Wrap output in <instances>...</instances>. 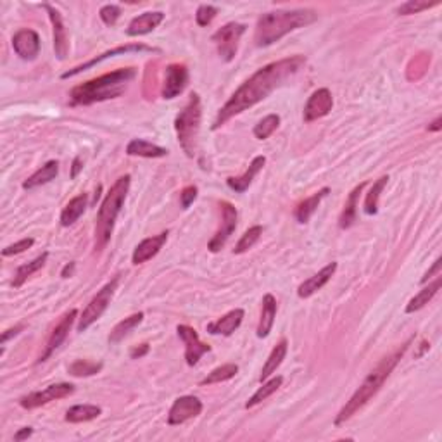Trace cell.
Returning a JSON list of instances; mask_svg holds the SVG:
<instances>
[{"label": "cell", "mask_w": 442, "mask_h": 442, "mask_svg": "<svg viewBox=\"0 0 442 442\" xmlns=\"http://www.w3.org/2000/svg\"><path fill=\"white\" fill-rule=\"evenodd\" d=\"M306 64V57L304 56H292L285 57V59L275 61V63L266 64L261 70L256 71L249 79H245L241 86L234 92V96L227 100L223 107L216 114L215 123H213V130H218L231 118L238 116L241 112L251 109L252 106L259 104L266 97H270L271 92L278 89V86L285 85L291 78L303 70Z\"/></svg>", "instance_id": "cell-1"}, {"label": "cell", "mask_w": 442, "mask_h": 442, "mask_svg": "<svg viewBox=\"0 0 442 442\" xmlns=\"http://www.w3.org/2000/svg\"><path fill=\"white\" fill-rule=\"evenodd\" d=\"M413 340H415V337H409V339L406 340L403 346L397 347V349L394 351L393 354H389V356L382 358V360H380V363L368 373V376L363 380V383L358 387L356 393L351 396V399L342 406V409L339 411V415L335 416V422L333 423H335L337 427L344 425L347 420L353 418V416L356 415V413L360 411V409L363 408V406L367 404L368 401L372 399V397L375 396V394L379 393L380 389H382V386L386 383V380L389 379L390 373L394 372V368L397 367V363L403 360V356L406 354V351H408V347L411 346Z\"/></svg>", "instance_id": "cell-2"}, {"label": "cell", "mask_w": 442, "mask_h": 442, "mask_svg": "<svg viewBox=\"0 0 442 442\" xmlns=\"http://www.w3.org/2000/svg\"><path fill=\"white\" fill-rule=\"evenodd\" d=\"M135 76V68H121L99 78L89 79L82 85H76L70 92L71 106H92L104 100L118 99L126 92L128 83L133 82Z\"/></svg>", "instance_id": "cell-3"}, {"label": "cell", "mask_w": 442, "mask_h": 442, "mask_svg": "<svg viewBox=\"0 0 442 442\" xmlns=\"http://www.w3.org/2000/svg\"><path fill=\"white\" fill-rule=\"evenodd\" d=\"M318 20V13L313 9L273 10L261 14L254 31V42L258 47H268L278 42L291 31L310 26Z\"/></svg>", "instance_id": "cell-4"}, {"label": "cell", "mask_w": 442, "mask_h": 442, "mask_svg": "<svg viewBox=\"0 0 442 442\" xmlns=\"http://www.w3.org/2000/svg\"><path fill=\"white\" fill-rule=\"evenodd\" d=\"M130 183H132V176H119L106 194L102 204H100L96 221V242H93L96 252H102L106 245L109 244L116 220H118V215L121 213L126 195H128Z\"/></svg>", "instance_id": "cell-5"}, {"label": "cell", "mask_w": 442, "mask_h": 442, "mask_svg": "<svg viewBox=\"0 0 442 442\" xmlns=\"http://www.w3.org/2000/svg\"><path fill=\"white\" fill-rule=\"evenodd\" d=\"M202 121V106L199 93H190L187 106L178 112L175 118V130L178 137L180 147L183 148L188 158H195L197 154V140L201 132Z\"/></svg>", "instance_id": "cell-6"}, {"label": "cell", "mask_w": 442, "mask_h": 442, "mask_svg": "<svg viewBox=\"0 0 442 442\" xmlns=\"http://www.w3.org/2000/svg\"><path fill=\"white\" fill-rule=\"evenodd\" d=\"M118 284H119V275H116V277L112 278L111 282H107V284L104 285V287L92 297V300L86 304V307L83 310V313L79 314L78 327H76V330L85 332L86 328L92 327V325L96 323V321L99 320V318L102 317L104 313H106V310L109 307L112 297H114L116 289H118Z\"/></svg>", "instance_id": "cell-7"}, {"label": "cell", "mask_w": 442, "mask_h": 442, "mask_svg": "<svg viewBox=\"0 0 442 442\" xmlns=\"http://www.w3.org/2000/svg\"><path fill=\"white\" fill-rule=\"evenodd\" d=\"M247 26L242 23H228L224 26H221L220 30H216L213 33V43L216 45L220 57L224 63H230L235 59L238 50V42H241L242 35L245 33Z\"/></svg>", "instance_id": "cell-8"}, {"label": "cell", "mask_w": 442, "mask_h": 442, "mask_svg": "<svg viewBox=\"0 0 442 442\" xmlns=\"http://www.w3.org/2000/svg\"><path fill=\"white\" fill-rule=\"evenodd\" d=\"M71 394H75V386L66 382L61 383H52V386L45 387L43 390H37V393H31L28 396L21 397L20 406L23 409H37L40 406H45L52 401L64 399V397H70Z\"/></svg>", "instance_id": "cell-9"}, {"label": "cell", "mask_w": 442, "mask_h": 442, "mask_svg": "<svg viewBox=\"0 0 442 442\" xmlns=\"http://www.w3.org/2000/svg\"><path fill=\"white\" fill-rule=\"evenodd\" d=\"M139 52H159V49H154V47L144 45V43H128V45L116 47V49L106 50V52H102L100 56H97V57H93V59L86 61V63L79 64V66H75L73 70L64 71V73L61 75V78H63V79L73 78V76L83 73V71H86V70H92V68L97 66V64L104 63V61H107V59H112V57H116V56H126V54H139Z\"/></svg>", "instance_id": "cell-10"}, {"label": "cell", "mask_w": 442, "mask_h": 442, "mask_svg": "<svg viewBox=\"0 0 442 442\" xmlns=\"http://www.w3.org/2000/svg\"><path fill=\"white\" fill-rule=\"evenodd\" d=\"M220 208H221V224L218 231L213 235V238L208 244V249L211 252H215V254L216 252H220L221 249L227 245L228 238L234 235L235 228H237V221H238V211L234 204L223 201L220 202Z\"/></svg>", "instance_id": "cell-11"}, {"label": "cell", "mask_w": 442, "mask_h": 442, "mask_svg": "<svg viewBox=\"0 0 442 442\" xmlns=\"http://www.w3.org/2000/svg\"><path fill=\"white\" fill-rule=\"evenodd\" d=\"M76 318H78V310H70L68 313L63 314L59 323H57L56 327H54V330L50 332L45 349H43V353L40 354L37 363H43V361H47L57 349H59L61 344H63L64 340L68 339V335H70V330L71 327H73Z\"/></svg>", "instance_id": "cell-12"}, {"label": "cell", "mask_w": 442, "mask_h": 442, "mask_svg": "<svg viewBox=\"0 0 442 442\" xmlns=\"http://www.w3.org/2000/svg\"><path fill=\"white\" fill-rule=\"evenodd\" d=\"M188 70L185 64L173 63L166 66L165 70V83H162L161 96L165 100H172L178 97L180 93L187 89L188 85Z\"/></svg>", "instance_id": "cell-13"}, {"label": "cell", "mask_w": 442, "mask_h": 442, "mask_svg": "<svg viewBox=\"0 0 442 442\" xmlns=\"http://www.w3.org/2000/svg\"><path fill=\"white\" fill-rule=\"evenodd\" d=\"M176 332H178V337L185 344V361H187L188 367H195V365L199 363V360H201L206 353L211 351V346L202 342V340L199 339V333L195 332V328L188 327V325H178Z\"/></svg>", "instance_id": "cell-14"}, {"label": "cell", "mask_w": 442, "mask_h": 442, "mask_svg": "<svg viewBox=\"0 0 442 442\" xmlns=\"http://www.w3.org/2000/svg\"><path fill=\"white\" fill-rule=\"evenodd\" d=\"M202 413V403L197 396H182L173 403L168 413V425H182Z\"/></svg>", "instance_id": "cell-15"}, {"label": "cell", "mask_w": 442, "mask_h": 442, "mask_svg": "<svg viewBox=\"0 0 442 442\" xmlns=\"http://www.w3.org/2000/svg\"><path fill=\"white\" fill-rule=\"evenodd\" d=\"M43 9L47 10L50 17V23H52V33H54V52L59 61H64L70 52V38H68V30L64 26L63 16H61L59 10L56 7H52L50 3H42Z\"/></svg>", "instance_id": "cell-16"}, {"label": "cell", "mask_w": 442, "mask_h": 442, "mask_svg": "<svg viewBox=\"0 0 442 442\" xmlns=\"http://www.w3.org/2000/svg\"><path fill=\"white\" fill-rule=\"evenodd\" d=\"M333 107V97L332 92L328 89H318L311 93V97L307 99L306 106H304V121L311 123L317 121V119L325 118Z\"/></svg>", "instance_id": "cell-17"}, {"label": "cell", "mask_w": 442, "mask_h": 442, "mask_svg": "<svg viewBox=\"0 0 442 442\" xmlns=\"http://www.w3.org/2000/svg\"><path fill=\"white\" fill-rule=\"evenodd\" d=\"M13 49L21 59L35 61L40 54V37L35 30L21 28L13 37Z\"/></svg>", "instance_id": "cell-18"}, {"label": "cell", "mask_w": 442, "mask_h": 442, "mask_svg": "<svg viewBox=\"0 0 442 442\" xmlns=\"http://www.w3.org/2000/svg\"><path fill=\"white\" fill-rule=\"evenodd\" d=\"M168 235H169V231L166 230V231H161L159 235H152V237L144 238V241L140 242L139 245H137L135 251H133L132 263L133 264H144V263H147L148 259L155 258V256L159 254V251L165 247L166 241H168Z\"/></svg>", "instance_id": "cell-19"}, {"label": "cell", "mask_w": 442, "mask_h": 442, "mask_svg": "<svg viewBox=\"0 0 442 442\" xmlns=\"http://www.w3.org/2000/svg\"><path fill=\"white\" fill-rule=\"evenodd\" d=\"M335 271H337V263H330L325 268H321L318 273H314L313 277L304 280L303 284L297 287V296H299L300 299H307V297L317 294L318 291H321V289L330 282V278L333 277Z\"/></svg>", "instance_id": "cell-20"}, {"label": "cell", "mask_w": 442, "mask_h": 442, "mask_svg": "<svg viewBox=\"0 0 442 442\" xmlns=\"http://www.w3.org/2000/svg\"><path fill=\"white\" fill-rule=\"evenodd\" d=\"M165 21V14L161 10H151V13H144L140 16L133 17L130 21L128 28H126V35L128 37H142V35L154 31L159 24Z\"/></svg>", "instance_id": "cell-21"}, {"label": "cell", "mask_w": 442, "mask_h": 442, "mask_svg": "<svg viewBox=\"0 0 442 442\" xmlns=\"http://www.w3.org/2000/svg\"><path fill=\"white\" fill-rule=\"evenodd\" d=\"M242 320H244V310L237 307V310H231L227 314H223L220 320L208 323L206 330H208V333H211V335L230 337L231 333L241 327Z\"/></svg>", "instance_id": "cell-22"}, {"label": "cell", "mask_w": 442, "mask_h": 442, "mask_svg": "<svg viewBox=\"0 0 442 442\" xmlns=\"http://www.w3.org/2000/svg\"><path fill=\"white\" fill-rule=\"evenodd\" d=\"M264 165H266V158H264V155H256V158L251 161V165H249V168L245 169L244 175L237 176V178L231 176V178L227 180L228 188H231L235 194H244V192L251 187L252 180L256 178V175H258L261 169L264 168Z\"/></svg>", "instance_id": "cell-23"}, {"label": "cell", "mask_w": 442, "mask_h": 442, "mask_svg": "<svg viewBox=\"0 0 442 442\" xmlns=\"http://www.w3.org/2000/svg\"><path fill=\"white\" fill-rule=\"evenodd\" d=\"M263 306H261V318H259V325H258V333L259 339H264V337L270 335L271 328H273L275 318H277V299H275L273 294H266L263 297Z\"/></svg>", "instance_id": "cell-24"}, {"label": "cell", "mask_w": 442, "mask_h": 442, "mask_svg": "<svg viewBox=\"0 0 442 442\" xmlns=\"http://www.w3.org/2000/svg\"><path fill=\"white\" fill-rule=\"evenodd\" d=\"M328 194H330V188L323 187V188H320L318 192H314V194L311 195V197H306L304 201H300L299 204H297L296 213H294L296 220L299 221L300 224L307 223L311 216L314 215V211L318 209V206L321 204V201H323V199L327 197Z\"/></svg>", "instance_id": "cell-25"}, {"label": "cell", "mask_w": 442, "mask_h": 442, "mask_svg": "<svg viewBox=\"0 0 442 442\" xmlns=\"http://www.w3.org/2000/svg\"><path fill=\"white\" fill-rule=\"evenodd\" d=\"M126 154L137 155V158L159 159V158H166V155L169 154V151L161 146H155V144L152 142H147V140L133 139L130 140L128 146H126Z\"/></svg>", "instance_id": "cell-26"}, {"label": "cell", "mask_w": 442, "mask_h": 442, "mask_svg": "<svg viewBox=\"0 0 442 442\" xmlns=\"http://www.w3.org/2000/svg\"><path fill=\"white\" fill-rule=\"evenodd\" d=\"M367 187V182L356 185V187L351 190L349 197H347L346 204H344L342 213H340V218H339V227L342 230H347L354 224V221L358 218V201H360V195L363 192V188Z\"/></svg>", "instance_id": "cell-27"}, {"label": "cell", "mask_w": 442, "mask_h": 442, "mask_svg": "<svg viewBox=\"0 0 442 442\" xmlns=\"http://www.w3.org/2000/svg\"><path fill=\"white\" fill-rule=\"evenodd\" d=\"M59 175V162L57 161H49L37 169L31 176H28V180L23 182L24 190H33V188L42 187V185L52 182L56 176Z\"/></svg>", "instance_id": "cell-28"}, {"label": "cell", "mask_w": 442, "mask_h": 442, "mask_svg": "<svg viewBox=\"0 0 442 442\" xmlns=\"http://www.w3.org/2000/svg\"><path fill=\"white\" fill-rule=\"evenodd\" d=\"M86 206H89V195L79 194L76 197L71 199L66 206H64L63 213H61V224L64 228L71 227L76 221L82 218V215L85 213Z\"/></svg>", "instance_id": "cell-29"}, {"label": "cell", "mask_w": 442, "mask_h": 442, "mask_svg": "<svg viewBox=\"0 0 442 442\" xmlns=\"http://www.w3.org/2000/svg\"><path fill=\"white\" fill-rule=\"evenodd\" d=\"M287 349H289V344H287V339H282L280 342L277 344V346L271 349L270 356H268L266 363L263 365V369H261V375H259V382L263 383L264 380L270 379L271 375H273L275 372H277V368L280 367L282 363H284L285 356H287Z\"/></svg>", "instance_id": "cell-30"}, {"label": "cell", "mask_w": 442, "mask_h": 442, "mask_svg": "<svg viewBox=\"0 0 442 442\" xmlns=\"http://www.w3.org/2000/svg\"><path fill=\"white\" fill-rule=\"evenodd\" d=\"M441 285H442V278L439 275V277H436V280H434L432 284H429L427 287H423L422 291L418 292V294H416L411 300H409L408 306H406V313H415V311H420L422 307H425L427 304H429L430 300L436 297L437 292L441 291Z\"/></svg>", "instance_id": "cell-31"}, {"label": "cell", "mask_w": 442, "mask_h": 442, "mask_svg": "<svg viewBox=\"0 0 442 442\" xmlns=\"http://www.w3.org/2000/svg\"><path fill=\"white\" fill-rule=\"evenodd\" d=\"M102 415V409L96 404H76L73 408H70L66 411V420L68 423H85L92 422V420L99 418Z\"/></svg>", "instance_id": "cell-32"}, {"label": "cell", "mask_w": 442, "mask_h": 442, "mask_svg": "<svg viewBox=\"0 0 442 442\" xmlns=\"http://www.w3.org/2000/svg\"><path fill=\"white\" fill-rule=\"evenodd\" d=\"M47 259H49V252H42V254H40L38 258H35L33 261H30V263L21 264V266L16 270V275H14L13 287L14 289H20L21 285H23L24 282H26L28 278L31 277V275H35L38 270H42V268L45 266Z\"/></svg>", "instance_id": "cell-33"}, {"label": "cell", "mask_w": 442, "mask_h": 442, "mask_svg": "<svg viewBox=\"0 0 442 442\" xmlns=\"http://www.w3.org/2000/svg\"><path fill=\"white\" fill-rule=\"evenodd\" d=\"M282 383H284V376H280V375L273 376V379H270V380H264L263 386H261L259 389L256 390L254 394H252L251 399L245 403V409L254 408V406H258V404L263 403V401H266L268 397L273 396V394L277 393L278 389H280Z\"/></svg>", "instance_id": "cell-34"}, {"label": "cell", "mask_w": 442, "mask_h": 442, "mask_svg": "<svg viewBox=\"0 0 442 442\" xmlns=\"http://www.w3.org/2000/svg\"><path fill=\"white\" fill-rule=\"evenodd\" d=\"M144 321V313L142 311H139V313L135 314H130L128 318H125V320L119 321L118 325H116L114 328H112L111 333H109V344H119L123 339H125L126 335H128L130 332L133 330V328L139 327L140 323Z\"/></svg>", "instance_id": "cell-35"}, {"label": "cell", "mask_w": 442, "mask_h": 442, "mask_svg": "<svg viewBox=\"0 0 442 442\" xmlns=\"http://www.w3.org/2000/svg\"><path fill=\"white\" fill-rule=\"evenodd\" d=\"M387 183H389V176L383 175V176H380L376 182H373L372 188L368 190L367 197H365V213H367L368 216H373L379 213L380 194H382L383 188L387 187Z\"/></svg>", "instance_id": "cell-36"}, {"label": "cell", "mask_w": 442, "mask_h": 442, "mask_svg": "<svg viewBox=\"0 0 442 442\" xmlns=\"http://www.w3.org/2000/svg\"><path fill=\"white\" fill-rule=\"evenodd\" d=\"M238 373V367L235 363H227L221 365V367L215 368L211 373H209L206 379L201 380V386H213V383H221L227 382V380H231L235 375Z\"/></svg>", "instance_id": "cell-37"}, {"label": "cell", "mask_w": 442, "mask_h": 442, "mask_svg": "<svg viewBox=\"0 0 442 442\" xmlns=\"http://www.w3.org/2000/svg\"><path fill=\"white\" fill-rule=\"evenodd\" d=\"M278 126H280V116L268 114V116H264V118L261 119L258 125L254 126L252 133H254L256 139L266 140V139H270V137L273 135L275 132H277Z\"/></svg>", "instance_id": "cell-38"}, {"label": "cell", "mask_w": 442, "mask_h": 442, "mask_svg": "<svg viewBox=\"0 0 442 442\" xmlns=\"http://www.w3.org/2000/svg\"><path fill=\"white\" fill-rule=\"evenodd\" d=\"M261 235H263V227H261V224H254V227L249 228V230L242 235L241 241L237 242V245H235L234 254H244L249 249L254 247V245L258 244Z\"/></svg>", "instance_id": "cell-39"}, {"label": "cell", "mask_w": 442, "mask_h": 442, "mask_svg": "<svg viewBox=\"0 0 442 442\" xmlns=\"http://www.w3.org/2000/svg\"><path fill=\"white\" fill-rule=\"evenodd\" d=\"M100 369H102V363L89 360H76L68 367V373L71 376H93L100 373Z\"/></svg>", "instance_id": "cell-40"}, {"label": "cell", "mask_w": 442, "mask_h": 442, "mask_svg": "<svg viewBox=\"0 0 442 442\" xmlns=\"http://www.w3.org/2000/svg\"><path fill=\"white\" fill-rule=\"evenodd\" d=\"M436 6H439V0H434V2H427V0H408L403 6H399L397 14L399 16H409V14H418L422 10H429Z\"/></svg>", "instance_id": "cell-41"}, {"label": "cell", "mask_w": 442, "mask_h": 442, "mask_svg": "<svg viewBox=\"0 0 442 442\" xmlns=\"http://www.w3.org/2000/svg\"><path fill=\"white\" fill-rule=\"evenodd\" d=\"M216 14H218V7L211 6V3H202V6H199L197 13H195V21H197L199 26H209L216 17Z\"/></svg>", "instance_id": "cell-42"}, {"label": "cell", "mask_w": 442, "mask_h": 442, "mask_svg": "<svg viewBox=\"0 0 442 442\" xmlns=\"http://www.w3.org/2000/svg\"><path fill=\"white\" fill-rule=\"evenodd\" d=\"M99 16L106 26H114L118 23L119 16H121V9H119V6H114V3H107V6L100 7Z\"/></svg>", "instance_id": "cell-43"}, {"label": "cell", "mask_w": 442, "mask_h": 442, "mask_svg": "<svg viewBox=\"0 0 442 442\" xmlns=\"http://www.w3.org/2000/svg\"><path fill=\"white\" fill-rule=\"evenodd\" d=\"M33 244H35V241L31 237L21 238V241L16 242V244L7 245V247L2 251V256H3V258H9V256L21 254V252H24V251H28V249L33 247Z\"/></svg>", "instance_id": "cell-44"}, {"label": "cell", "mask_w": 442, "mask_h": 442, "mask_svg": "<svg viewBox=\"0 0 442 442\" xmlns=\"http://www.w3.org/2000/svg\"><path fill=\"white\" fill-rule=\"evenodd\" d=\"M197 194H199V190L195 185H188V187H185L182 190V194H180V202H182V208L183 209L190 208L192 202L197 199Z\"/></svg>", "instance_id": "cell-45"}, {"label": "cell", "mask_w": 442, "mask_h": 442, "mask_svg": "<svg viewBox=\"0 0 442 442\" xmlns=\"http://www.w3.org/2000/svg\"><path fill=\"white\" fill-rule=\"evenodd\" d=\"M441 264H442V259L437 258L436 263L432 264V268H430V270L427 271L425 275H423V278H422V280H420V284L427 285V282H429L430 278L434 277V275H436V277H439V275H441Z\"/></svg>", "instance_id": "cell-46"}, {"label": "cell", "mask_w": 442, "mask_h": 442, "mask_svg": "<svg viewBox=\"0 0 442 442\" xmlns=\"http://www.w3.org/2000/svg\"><path fill=\"white\" fill-rule=\"evenodd\" d=\"M24 330V325L21 323V325H16V327L14 328H9V330H6L2 333V344H6L7 340L10 339V337H16V335H20L21 332Z\"/></svg>", "instance_id": "cell-47"}, {"label": "cell", "mask_w": 442, "mask_h": 442, "mask_svg": "<svg viewBox=\"0 0 442 442\" xmlns=\"http://www.w3.org/2000/svg\"><path fill=\"white\" fill-rule=\"evenodd\" d=\"M147 353H148V344H142V346L139 347H133V349L130 351V356H132V360H140V358L146 356Z\"/></svg>", "instance_id": "cell-48"}, {"label": "cell", "mask_w": 442, "mask_h": 442, "mask_svg": "<svg viewBox=\"0 0 442 442\" xmlns=\"http://www.w3.org/2000/svg\"><path fill=\"white\" fill-rule=\"evenodd\" d=\"M31 434H33V429H31V427H23V429L17 430V432L14 434V441L21 442V441L28 439V437H31Z\"/></svg>", "instance_id": "cell-49"}, {"label": "cell", "mask_w": 442, "mask_h": 442, "mask_svg": "<svg viewBox=\"0 0 442 442\" xmlns=\"http://www.w3.org/2000/svg\"><path fill=\"white\" fill-rule=\"evenodd\" d=\"M75 268H76V263H73V261H71V263H68L66 266L63 268V271H61V277H63V278H71V277H73V273H75Z\"/></svg>", "instance_id": "cell-50"}, {"label": "cell", "mask_w": 442, "mask_h": 442, "mask_svg": "<svg viewBox=\"0 0 442 442\" xmlns=\"http://www.w3.org/2000/svg\"><path fill=\"white\" fill-rule=\"evenodd\" d=\"M427 130H429V132H434V133L441 132V130H442V118H441V116H437V118L434 119V121L430 123L429 126H427Z\"/></svg>", "instance_id": "cell-51"}, {"label": "cell", "mask_w": 442, "mask_h": 442, "mask_svg": "<svg viewBox=\"0 0 442 442\" xmlns=\"http://www.w3.org/2000/svg\"><path fill=\"white\" fill-rule=\"evenodd\" d=\"M83 166H82V158H75L73 161V169H71V178H76L78 176V173L82 172Z\"/></svg>", "instance_id": "cell-52"}]
</instances>
